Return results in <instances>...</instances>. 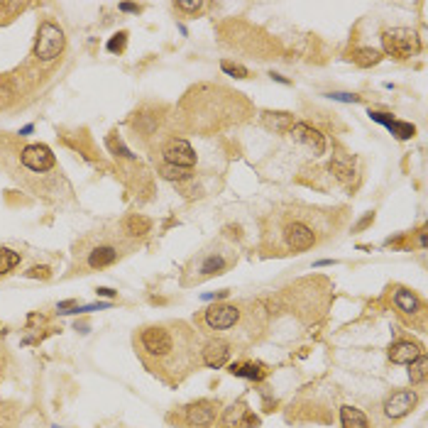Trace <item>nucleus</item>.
Instances as JSON below:
<instances>
[{
    "label": "nucleus",
    "instance_id": "obj_1",
    "mask_svg": "<svg viewBox=\"0 0 428 428\" xmlns=\"http://www.w3.org/2000/svg\"><path fill=\"white\" fill-rule=\"evenodd\" d=\"M132 345L147 372L177 386L201 365L199 333L184 321L152 323L132 335Z\"/></svg>",
    "mask_w": 428,
    "mask_h": 428
},
{
    "label": "nucleus",
    "instance_id": "obj_2",
    "mask_svg": "<svg viewBox=\"0 0 428 428\" xmlns=\"http://www.w3.org/2000/svg\"><path fill=\"white\" fill-rule=\"evenodd\" d=\"M220 416V404L213 399H199L191 404L182 406L172 421L182 428H213L215 419Z\"/></svg>",
    "mask_w": 428,
    "mask_h": 428
},
{
    "label": "nucleus",
    "instance_id": "obj_3",
    "mask_svg": "<svg viewBox=\"0 0 428 428\" xmlns=\"http://www.w3.org/2000/svg\"><path fill=\"white\" fill-rule=\"evenodd\" d=\"M64 44H66L64 30L56 23H51V20H44L37 30V42H34L32 56L37 61H42V64H49V61L59 59L61 51H64Z\"/></svg>",
    "mask_w": 428,
    "mask_h": 428
},
{
    "label": "nucleus",
    "instance_id": "obj_4",
    "mask_svg": "<svg viewBox=\"0 0 428 428\" xmlns=\"http://www.w3.org/2000/svg\"><path fill=\"white\" fill-rule=\"evenodd\" d=\"M382 47L394 59H411V56L419 54L421 39L409 27H391L386 32H382Z\"/></svg>",
    "mask_w": 428,
    "mask_h": 428
},
{
    "label": "nucleus",
    "instance_id": "obj_5",
    "mask_svg": "<svg viewBox=\"0 0 428 428\" xmlns=\"http://www.w3.org/2000/svg\"><path fill=\"white\" fill-rule=\"evenodd\" d=\"M242 306L238 303H215L203 311V323L208 331H230L242 323Z\"/></svg>",
    "mask_w": 428,
    "mask_h": 428
},
{
    "label": "nucleus",
    "instance_id": "obj_6",
    "mask_svg": "<svg viewBox=\"0 0 428 428\" xmlns=\"http://www.w3.org/2000/svg\"><path fill=\"white\" fill-rule=\"evenodd\" d=\"M86 255V267L89 270H103V267H111L120 260V245L113 240H98V242H91L89 250L84 252Z\"/></svg>",
    "mask_w": 428,
    "mask_h": 428
},
{
    "label": "nucleus",
    "instance_id": "obj_7",
    "mask_svg": "<svg viewBox=\"0 0 428 428\" xmlns=\"http://www.w3.org/2000/svg\"><path fill=\"white\" fill-rule=\"evenodd\" d=\"M416 404H419V394H416L414 389H396L384 399L382 411H384L386 419L396 421V419H404L406 414H411V411L416 409Z\"/></svg>",
    "mask_w": 428,
    "mask_h": 428
},
{
    "label": "nucleus",
    "instance_id": "obj_8",
    "mask_svg": "<svg viewBox=\"0 0 428 428\" xmlns=\"http://www.w3.org/2000/svg\"><path fill=\"white\" fill-rule=\"evenodd\" d=\"M20 162H23V167H27L30 172H37V174H44L56 167V157L51 154L47 144H27V147L20 152Z\"/></svg>",
    "mask_w": 428,
    "mask_h": 428
},
{
    "label": "nucleus",
    "instance_id": "obj_9",
    "mask_svg": "<svg viewBox=\"0 0 428 428\" xmlns=\"http://www.w3.org/2000/svg\"><path fill=\"white\" fill-rule=\"evenodd\" d=\"M289 137H291L294 142H298V144H303V147L311 149L313 157H318V154L326 152V137L321 135V130L311 127L308 122H294V125L289 127Z\"/></svg>",
    "mask_w": 428,
    "mask_h": 428
},
{
    "label": "nucleus",
    "instance_id": "obj_10",
    "mask_svg": "<svg viewBox=\"0 0 428 428\" xmlns=\"http://www.w3.org/2000/svg\"><path fill=\"white\" fill-rule=\"evenodd\" d=\"M230 353H233V350H230L228 340L210 338L201 345V365H206V367L210 370H220L230 360Z\"/></svg>",
    "mask_w": 428,
    "mask_h": 428
},
{
    "label": "nucleus",
    "instance_id": "obj_11",
    "mask_svg": "<svg viewBox=\"0 0 428 428\" xmlns=\"http://www.w3.org/2000/svg\"><path fill=\"white\" fill-rule=\"evenodd\" d=\"M284 242L291 252H306L316 245V233L301 220H294L284 228Z\"/></svg>",
    "mask_w": 428,
    "mask_h": 428
},
{
    "label": "nucleus",
    "instance_id": "obj_12",
    "mask_svg": "<svg viewBox=\"0 0 428 428\" xmlns=\"http://www.w3.org/2000/svg\"><path fill=\"white\" fill-rule=\"evenodd\" d=\"M164 164L191 169L196 164V152L187 140H169L164 147Z\"/></svg>",
    "mask_w": 428,
    "mask_h": 428
},
{
    "label": "nucleus",
    "instance_id": "obj_13",
    "mask_svg": "<svg viewBox=\"0 0 428 428\" xmlns=\"http://www.w3.org/2000/svg\"><path fill=\"white\" fill-rule=\"evenodd\" d=\"M228 265H230V260L223 255V252H208V255H203L194 265L196 282H203V279H208V277L223 275V272L228 270Z\"/></svg>",
    "mask_w": 428,
    "mask_h": 428
},
{
    "label": "nucleus",
    "instance_id": "obj_14",
    "mask_svg": "<svg viewBox=\"0 0 428 428\" xmlns=\"http://www.w3.org/2000/svg\"><path fill=\"white\" fill-rule=\"evenodd\" d=\"M394 306H396V311H399L401 316H409V318L421 316V318H424V303H421V298L416 296L411 289H404V287L396 289V291H394Z\"/></svg>",
    "mask_w": 428,
    "mask_h": 428
},
{
    "label": "nucleus",
    "instance_id": "obj_15",
    "mask_svg": "<svg viewBox=\"0 0 428 428\" xmlns=\"http://www.w3.org/2000/svg\"><path fill=\"white\" fill-rule=\"evenodd\" d=\"M421 355V348L411 340H396L389 348V360L394 365H411Z\"/></svg>",
    "mask_w": 428,
    "mask_h": 428
},
{
    "label": "nucleus",
    "instance_id": "obj_16",
    "mask_svg": "<svg viewBox=\"0 0 428 428\" xmlns=\"http://www.w3.org/2000/svg\"><path fill=\"white\" fill-rule=\"evenodd\" d=\"M245 419H247V404L245 401H235V404L225 406L220 411L218 428H245Z\"/></svg>",
    "mask_w": 428,
    "mask_h": 428
},
{
    "label": "nucleus",
    "instance_id": "obj_17",
    "mask_svg": "<svg viewBox=\"0 0 428 428\" xmlns=\"http://www.w3.org/2000/svg\"><path fill=\"white\" fill-rule=\"evenodd\" d=\"M262 122H265L267 130H275V132H289V127L294 125V115L284 111H265L262 113Z\"/></svg>",
    "mask_w": 428,
    "mask_h": 428
},
{
    "label": "nucleus",
    "instance_id": "obj_18",
    "mask_svg": "<svg viewBox=\"0 0 428 428\" xmlns=\"http://www.w3.org/2000/svg\"><path fill=\"white\" fill-rule=\"evenodd\" d=\"M340 424H343V428H370L367 416L350 404L340 406Z\"/></svg>",
    "mask_w": 428,
    "mask_h": 428
},
{
    "label": "nucleus",
    "instance_id": "obj_19",
    "mask_svg": "<svg viewBox=\"0 0 428 428\" xmlns=\"http://www.w3.org/2000/svg\"><path fill=\"white\" fill-rule=\"evenodd\" d=\"M230 374L245 379H262L267 374V367L262 363H242V365H230Z\"/></svg>",
    "mask_w": 428,
    "mask_h": 428
},
{
    "label": "nucleus",
    "instance_id": "obj_20",
    "mask_svg": "<svg viewBox=\"0 0 428 428\" xmlns=\"http://www.w3.org/2000/svg\"><path fill=\"white\" fill-rule=\"evenodd\" d=\"M382 59H384V56H382V51L372 49V47H360V49L353 51V61H355L358 66H363V69L377 66Z\"/></svg>",
    "mask_w": 428,
    "mask_h": 428
},
{
    "label": "nucleus",
    "instance_id": "obj_21",
    "mask_svg": "<svg viewBox=\"0 0 428 428\" xmlns=\"http://www.w3.org/2000/svg\"><path fill=\"white\" fill-rule=\"evenodd\" d=\"M426 374H428V358L424 353L409 365V379L411 384H424L426 382Z\"/></svg>",
    "mask_w": 428,
    "mask_h": 428
},
{
    "label": "nucleus",
    "instance_id": "obj_22",
    "mask_svg": "<svg viewBox=\"0 0 428 428\" xmlns=\"http://www.w3.org/2000/svg\"><path fill=\"white\" fill-rule=\"evenodd\" d=\"M20 260H23V257H20V252L8 250V247H0V277L10 275V272L20 265Z\"/></svg>",
    "mask_w": 428,
    "mask_h": 428
},
{
    "label": "nucleus",
    "instance_id": "obj_23",
    "mask_svg": "<svg viewBox=\"0 0 428 428\" xmlns=\"http://www.w3.org/2000/svg\"><path fill=\"white\" fill-rule=\"evenodd\" d=\"M18 419H20L18 406L0 399V428H15L18 426Z\"/></svg>",
    "mask_w": 428,
    "mask_h": 428
},
{
    "label": "nucleus",
    "instance_id": "obj_24",
    "mask_svg": "<svg viewBox=\"0 0 428 428\" xmlns=\"http://www.w3.org/2000/svg\"><path fill=\"white\" fill-rule=\"evenodd\" d=\"M149 228H152V223H149V218H144V215H130L125 223V233L132 235V238L149 233Z\"/></svg>",
    "mask_w": 428,
    "mask_h": 428
},
{
    "label": "nucleus",
    "instance_id": "obj_25",
    "mask_svg": "<svg viewBox=\"0 0 428 428\" xmlns=\"http://www.w3.org/2000/svg\"><path fill=\"white\" fill-rule=\"evenodd\" d=\"M386 130H389L396 140H411V137L416 135V127L411 125V122H401V120H391L389 125H386Z\"/></svg>",
    "mask_w": 428,
    "mask_h": 428
},
{
    "label": "nucleus",
    "instance_id": "obj_26",
    "mask_svg": "<svg viewBox=\"0 0 428 428\" xmlns=\"http://www.w3.org/2000/svg\"><path fill=\"white\" fill-rule=\"evenodd\" d=\"M159 174H162L167 182H187L191 177V169L174 167V164H162V167H159Z\"/></svg>",
    "mask_w": 428,
    "mask_h": 428
},
{
    "label": "nucleus",
    "instance_id": "obj_27",
    "mask_svg": "<svg viewBox=\"0 0 428 428\" xmlns=\"http://www.w3.org/2000/svg\"><path fill=\"white\" fill-rule=\"evenodd\" d=\"M220 69H223L228 76H235V79H247V76H250V71H247L245 66L230 64V61H223V64H220Z\"/></svg>",
    "mask_w": 428,
    "mask_h": 428
},
{
    "label": "nucleus",
    "instance_id": "obj_28",
    "mask_svg": "<svg viewBox=\"0 0 428 428\" xmlns=\"http://www.w3.org/2000/svg\"><path fill=\"white\" fill-rule=\"evenodd\" d=\"M203 0H179L177 8L184 10V13H199V10H203Z\"/></svg>",
    "mask_w": 428,
    "mask_h": 428
},
{
    "label": "nucleus",
    "instance_id": "obj_29",
    "mask_svg": "<svg viewBox=\"0 0 428 428\" xmlns=\"http://www.w3.org/2000/svg\"><path fill=\"white\" fill-rule=\"evenodd\" d=\"M125 37H127L125 32L115 34V39H111V42H108V49H111V51H122V47H125Z\"/></svg>",
    "mask_w": 428,
    "mask_h": 428
},
{
    "label": "nucleus",
    "instance_id": "obj_30",
    "mask_svg": "<svg viewBox=\"0 0 428 428\" xmlns=\"http://www.w3.org/2000/svg\"><path fill=\"white\" fill-rule=\"evenodd\" d=\"M370 118H372L374 122H382V125H389L391 120H394V118L389 115V113H377V111H370Z\"/></svg>",
    "mask_w": 428,
    "mask_h": 428
},
{
    "label": "nucleus",
    "instance_id": "obj_31",
    "mask_svg": "<svg viewBox=\"0 0 428 428\" xmlns=\"http://www.w3.org/2000/svg\"><path fill=\"white\" fill-rule=\"evenodd\" d=\"M328 98H333V101H343V103H360V96L355 94H328Z\"/></svg>",
    "mask_w": 428,
    "mask_h": 428
},
{
    "label": "nucleus",
    "instance_id": "obj_32",
    "mask_svg": "<svg viewBox=\"0 0 428 428\" xmlns=\"http://www.w3.org/2000/svg\"><path fill=\"white\" fill-rule=\"evenodd\" d=\"M49 275H51L49 267H32V270L27 272V277H42V279H47Z\"/></svg>",
    "mask_w": 428,
    "mask_h": 428
},
{
    "label": "nucleus",
    "instance_id": "obj_33",
    "mask_svg": "<svg viewBox=\"0 0 428 428\" xmlns=\"http://www.w3.org/2000/svg\"><path fill=\"white\" fill-rule=\"evenodd\" d=\"M120 10L122 13H137L140 8H137V5H130V3H120Z\"/></svg>",
    "mask_w": 428,
    "mask_h": 428
},
{
    "label": "nucleus",
    "instance_id": "obj_34",
    "mask_svg": "<svg viewBox=\"0 0 428 428\" xmlns=\"http://www.w3.org/2000/svg\"><path fill=\"white\" fill-rule=\"evenodd\" d=\"M372 218H374V215H372V213H367V215H365V218L358 223V228H367V225L372 223Z\"/></svg>",
    "mask_w": 428,
    "mask_h": 428
},
{
    "label": "nucleus",
    "instance_id": "obj_35",
    "mask_svg": "<svg viewBox=\"0 0 428 428\" xmlns=\"http://www.w3.org/2000/svg\"><path fill=\"white\" fill-rule=\"evenodd\" d=\"M272 79H275V81H279V84H291V81L284 79V76H279V74H272Z\"/></svg>",
    "mask_w": 428,
    "mask_h": 428
},
{
    "label": "nucleus",
    "instance_id": "obj_36",
    "mask_svg": "<svg viewBox=\"0 0 428 428\" xmlns=\"http://www.w3.org/2000/svg\"><path fill=\"white\" fill-rule=\"evenodd\" d=\"M98 294L101 296H115V291H111V289H98Z\"/></svg>",
    "mask_w": 428,
    "mask_h": 428
},
{
    "label": "nucleus",
    "instance_id": "obj_37",
    "mask_svg": "<svg viewBox=\"0 0 428 428\" xmlns=\"http://www.w3.org/2000/svg\"><path fill=\"white\" fill-rule=\"evenodd\" d=\"M419 242H421V247H426V228L421 230V235H419Z\"/></svg>",
    "mask_w": 428,
    "mask_h": 428
}]
</instances>
